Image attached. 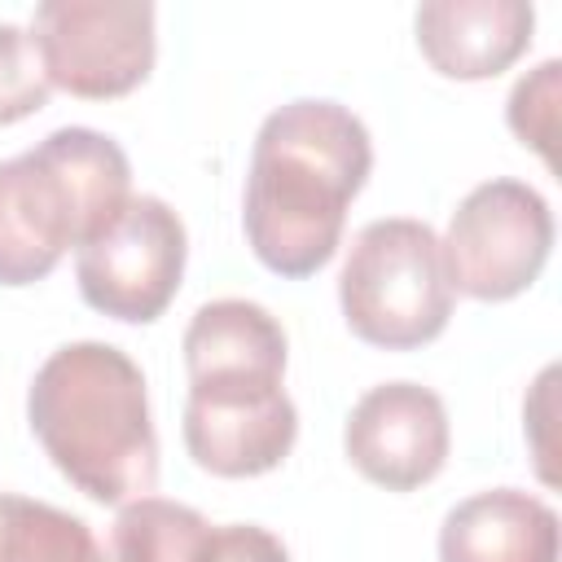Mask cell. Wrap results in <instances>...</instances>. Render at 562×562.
<instances>
[{
	"instance_id": "obj_4",
	"label": "cell",
	"mask_w": 562,
	"mask_h": 562,
	"mask_svg": "<svg viewBox=\"0 0 562 562\" xmlns=\"http://www.w3.org/2000/svg\"><path fill=\"white\" fill-rule=\"evenodd\" d=\"M452 281L439 233L413 215L369 220L338 268V307L347 329L378 351H417L452 321Z\"/></svg>"
},
{
	"instance_id": "obj_14",
	"label": "cell",
	"mask_w": 562,
	"mask_h": 562,
	"mask_svg": "<svg viewBox=\"0 0 562 562\" xmlns=\"http://www.w3.org/2000/svg\"><path fill=\"white\" fill-rule=\"evenodd\" d=\"M0 562H105L92 527L48 501L0 492Z\"/></svg>"
},
{
	"instance_id": "obj_3",
	"label": "cell",
	"mask_w": 562,
	"mask_h": 562,
	"mask_svg": "<svg viewBox=\"0 0 562 562\" xmlns=\"http://www.w3.org/2000/svg\"><path fill=\"white\" fill-rule=\"evenodd\" d=\"M132 198L123 145L97 127H57L0 158V285L44 281L66 250L101 233Z\"/></svg>"
},
{
	"instance_id": "obj_16",
	"label": "cell",
	"mask_w": 562,
	"mask_h": 562,
	"mask_svg": "<svg viewBox=\"0 0 562 562\" xmlns=\"http://www.w3.org/2000/svg\"><path fill=\"white\" fill-rule=\"evenodd\" d=\"M53 97L35 40L18 22H0V127H13L40 114Z\"/></svg>"
},
{
	"instance_id": "obj_8",
	"label": "cell",
	"mask_w": 562,
	"mask_h": 562,
	"mask_svg": "<svg viewBox=\"0 0 562 562\" xmlns=\"http://www.w3.org/2000/svg\"><path fill=\"white\" fill-rule=\"evenodd\" d=\"M184 452L215 479L272 474L299 439V408L285 378L268 373H220L193 378L184 395Z\"/></svg>"
},
{
	"instance_id": "obj_6",
	"label": "cell",
	"mask_w": 562,
	"mask_h": 562,
	"mask_svg": "<svg viewBox=\"0 0 562 562\" xmlns=\"http://www.w3.org/2000/svg\"><path fill=\"white\" fill-rule=\"evenodd\" d=\"M189 263V228L158 193H132L123 211L75 250V285L83 303L123 325L158 321L180 294Z\"/></svg>"
},
{
	"instance_id": "obj_2",
	"label": "cell",
	"mask_w": 562,
	"mask_h": 562,
	"mask_svg": "<svg viewBox=\"0 0 562 562\" xmlns=\"http://www.w3.org/2000/svg\"><path fill=\"white\" fill-rule=\"evenodd\" d=\"M26 422L57 474L97 505H127L158 483V430L140 364L97 338L44 356L26 386Z\"/></svg>"
},
{
	"instance_id": "obj_18",
	"label": "cell",
	"mask_w": 562,
	"mask_h": 562,
	"mask_svg": "<svg viewBox=\"0 0 562 562\" xmlns=\"http://www.w3.org/2000/svg\"><path fill=\"white\" fill-rule=\"evenodd\" d=\"M198 562H290V549L277 531L259 522H224V527L211 522Z\"/></svg>"
},
{
	"instance_id": "obj_11",
	"label": "cell",
	"mask_w": 562,
	"mask_h": 562,
	"mask_svg": "<svg viewBox=\"0 0 562 562\" xmlns=\"http://www.w3.org/2000/svg\"><path fill=\"white\" fill-rule=\"evenodd\" d=\"M435 553L439 562H558V509L522 487H483L443 514Z\"/></svg>"
},
{
	"instance_id": "obj_15",
	"label": "cell",
	"mask_w": 562,
	"mask_h": 562,
	"mask_svg": "<svg viewBox=\"0 0 562 562\" xmlns=\"http://www.w3.org/2000/svg\"><path fill=\"white\" fill-rule=\"evenodd\" d=\"M558 101H562V61L558 57H544L540 66L518 75V83L509 88V101H505V123H509L514 140L522 149L540 154V162L549 171H558Z\"/></svg>"
},
{
	"instance_id": "obj_10",
	"label": "cell",
	"mask_w": 562,
	"mask_h": 562,
	"mask_svg": "<svg viewBox=\"0 0 562 562\" xmlns=\"http://www.w3.org/2000/svg\"><path fill=\"white\" fill-rule=\"evenodd\" d=\"M413 35L435 75L483 83L531 48L536 9L527 0H426L413 13Z\"/></svg>"
},
{
	"instance_id": "obj_17",
	"label": "cell",
	"mask_w": 562,
	"mask_h": 562,
	"mask_svg": "<svg viewBox=\"0 0 562 562\" xmlns=\"http://www.w3.org/2000/svg\"><path fill=\"white\" fill-rule=\"evenodd\" d=\"M553 417H558V364H544L522 400V435L531 448L536 479L544 487H558V439H553Z\"/></svg>"
},
{
	"instance_id": "obj_7",
	"label": "cell",
	"mask_w": 562,
	"mask_h": 562,
	"mask_svg": "<svg viewBox=\"0 0 562 562\" xmlns=\"http://www.w3.org/2000/svg\"><path fill=\"white\" fill-rule=\"evenodd\" d=\"M26 31L48 83L79 101H119L158 61V9L145 0H44Z\"/></svg>"
},
{
	"instance_id": "obj_13",
	"label": "cell",
	"mask_w": 562,
	"mask_h": 562,
	"mask_svg": "<svg viewBox=\"0 0 562 562\" xmlns=\"http://www.w3.org/2000/svg\"><path fill=\"white\" fill-rule=\"evenodd\" d=\"M211 522L180 501L136 496L119 505L110 527V562H198Z\"/></svg>"
},
{
	"instance_id": "obj_1",
	"label": "cell",
	"mask_w": 562,
	"mask_h": 562,
	"mask_svg": "<svg viewBox=\"0 0 562 562\" xmlns=\"http://www.w3.org/2000/svg\"><path fill=\"white\" fill-rule=\"evenodd\" d=\"M373 136L364 119L329 97L277 105L250 145L241 228L250 255L290 281L321 272L347 228V211L369 184Z\"/></svg>"
},
{
	"instance_id": "obj_5",
	"label": "cell",
	"mask_w": 562,
	"mask_h": 562,
	"mask_svg": "<svg viewBox=\"0 0 562 562\" xmlns=\"http://www.w3.org/2000/svg\"><path fill=\"white\" fill-rule=\"evenodd\" d=\"M553 206L549 198L514 176L474 184L439 237L452 294L474 303H509L527 294L553 255Z\"/></svg>"
},
{
	"instance_id": "obj_9",
	"label": "cell",
	"mask_w": 562,
	"mask_h": 562,
	"mask_svg": "<svg viewBox=\"0 0 562 562\" xmlns=\"http://www.w3.org/2000/svg\"><path fill=\"white\" fill-rule=\"evenodd\" d=\"M342 452L351 470L382 492H417L435 483L452 452L443 395L408 378L369 386L342 422Z\"/></svg>"
},
{
	"instance_id": "obj_12",
	"label": "cell",
	"mask_w": 562,
	"mask_h": 562,
	"mask_svg": "<svg viewBox=\"0 0 562 562\" xmlns=\"http://www.w3.org/2000/svg\"><path fill=\"white\" fill-rule=\"evenodd\" d=\"M184 373L220 378V373H268L285 378L290 338L281 321L255 299H211L184 325Z\"/></svg>"
}]
</instances>
